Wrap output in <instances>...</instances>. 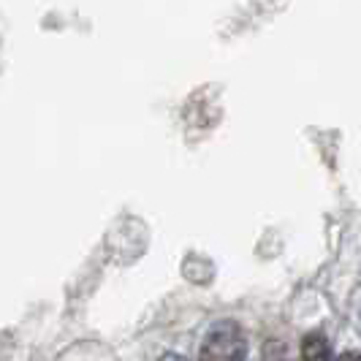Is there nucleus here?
Instances as JSON below:
<instances>
[{
  "mask_svg": "<svg viewBox=\"0 0 361 361\" xmlns=\"http://www.w3.org/2000/svg\"><path fill=\"white\" fill-rule=\"evenodd\" d=\"M337 361H361V353H343Z\"/></svg>",
  "mask_w": 361,
  "mask_h": 361,
  "instance_id": "nucleus-3",
  "label": "nucleus"
},
{
  "mask_svg": "<svg viewBox=\"0 0 361 361\" xmlns=\"http://www.w3.org/2000/svg\"><path fill=\"white\" fill-rule=\"evenodd\" d=\"M302 361H334L331 359V345L321 331L307 334L302 343Z\"/></svg>",
  "mask_w": 361,
  "mask_h": 361,
  "instance_id": "nucleus-2",
  "label": "nucleus"
},
{
  "mask_svg": "<svg viewBox=\"0 0 361 361\" xmlns=\"http://www.w3.org/2000/svg\"><path fill=\"white\" fill-rule=\"evenodd\" d=\"M247 356V337L242 326L234 321H217L201 345L199 361H245Z\"/></svg>",
  "mask_w": 361,
  "mask_h": 361,
  "instance_id": "nucleus-1",
  "label": "nucleus"
},
{
  "mask_svg": "<svg viewBox=\"0 0 361 361\" xmlns=\"http://www.w3.org/2000/svg\"><path fill=\"white\" fill-rule=\"evenodd\" d=\"M161 361H188V359H182V356H177V353H166Z\"/></svg>",
  "mask_w": 361,
  "mask_h": 361,
  "instance_id": "nucleus-4",
  "label": "nucleus"
}]
</instances>
